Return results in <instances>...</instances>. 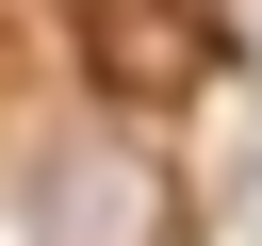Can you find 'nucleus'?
Segmentation results:
<instances>
[{"label":"nucleus","instance_id":"f257e3e1","mask_svg":"<svg viewBox=\"0 0 262 246\" xmlns=\"http://www.w3.org/2000/svg\"><path fill=\"white\" fill-rule=\"evenodd\" d=\"M33 213H49V246H147V230H164L131 148H66V164L33 180Z\"/></svg>","mask_w":262,"mask_h":246}]
</instances>
